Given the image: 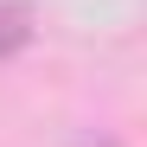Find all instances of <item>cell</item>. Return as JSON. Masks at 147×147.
<instances>
[{"mask_svg": "<svg viewBox=\"0 0 147 147\" xmlns=\"http://www.w3.org/2000/svg\"><path fill=\"white\" fill-rule=\"evenodd\" d=\"M26 45H32V7L26 0H0V64L19 58Z\"/></svg>", "mask_w": 147, "mask_h": 147, "instance_id": "obj_1", "label": "cell"}]
</instances>
